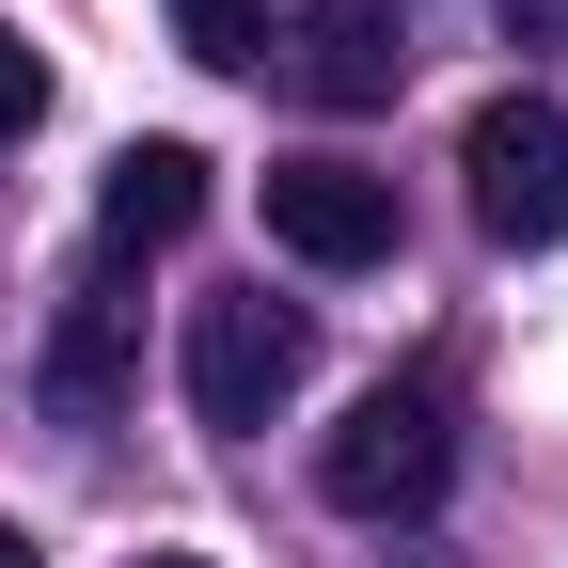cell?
<instances>
[{
    "label": "cell",
    "instance_id": "cell-1",
    "mask_svg": "<svg viewBox=\"0 0 568 568\" xmlns=\"http://www.w3.org/2000/svg\"><path fill=\"white\" fill-rule=\"evenodd\" d=\"M316 489L347 521H426L458 489V426H443V395L426 379H379V395H347V426L316 443Z\"/></svg>",
    "mask_w": 568,
    "mask_h": 568
},
{
    "label": "cell",
    "instance_id": "cell-2",
    "mask_svg": "<svg viewBox=\"0 0 568 568\" xmlns=\"http://www.w3.org/2000/svg\"><path fill=\"white\" fill-rule=\"evenodd\" d=\"M174 379H190V410L222 426V443H253V426L316 379V316L268 301V284H222V301H190V364Z\"/></svg>",
    "mask_w": 568,
    "mask_h": 568
},
{
    "label": "cell",
    "instance_id": "cell-3",
    "mask_svg": "<svg viewBox=\"0 0 568 568\" xmlns=\"http://www.w3.org/2000/svg\"><path fill=\"white\" fill-rule=\"evenodd\" d=\"M458 174H474L489 253H552V237H568V111H552V95H489V111L458 126Z\"/></svg>",
    "mask_w": 568,
    "mask_h": 568
},
{
    "label": "cell",
    "instance_id": "cell-4",
    "mask_svg": "<svg viewBox=\"0 0 568 568\" xmlns=\"http://www.w3.org/2000/svg\"><path fill=\"white\" fill-rule=\"evenodd\" d=\"M268 237L301 268H395V174H364V159H268Z\"/></svg>",
    "mask_w": 568,
    "mask_h": 568
},
{
    "label": "cell",
    "instance_id": "cell-5",
    "mask_svg": "<svg viewBox=\"0 0 568 568\" xmlns=\"http://www.w3.org/2000/svg\"><path fill=\"white\" fill-rule=\"evenodd\" d=\"M284 80H301L316 111H395V80H410V0H301Z\"/></svg>",
    "mask_w": 568,
    "mask_h": 568
},
{
    "label": "cell",
    "instance_id": "cell-6",
    "mask_svg": "<svg viewBox=\"0 0 568 568\" xmlns=\"http://www.w3.org/2000/svg\"><path fill=\"white\" fill-rule=\"evenodd\" d=\"M190 222H205V159L190 142H126L111 190H95V253H174Z\"/></svg>",
    "mask_w": 568,
    "mask_h": 568
},
{
    "label": "cell",
    "instance_id": "cell-7",
    "mask_svg": "<svg viewBox=\"0 0 568 568\" xmlns=\"http://www.w3.org/2000/svg\"><path fill=\"white\" fill-rule=\"evenodd\" d=\"M111 395H126V301H80V316L48 332V410H63V426H95Z\"/></svg>",
    "mask_w": 568,
    "mask_h": 568
},
{
    "label": "cell",
    "instance_id": "cell-8",
    "mask_svg": "<svg viewBox=\"0 0 568 568\" xmlns=\"http://www.w3.org/2000/svg\"><path fill=\"white\" fill-rule=\"evenodd\" d=\"M174 48L190 63H268V0H174Z\"/></svg>",
    "mask_w": 568,
    "mask_h": 568
},
{
    "label": "cell",
    "instance_id": "cell-9",
    "mask_svg": "<svg viewBox=\"0 0 568 568\" xmlns=\"http://www.w3.org/2000/svg\"><path fill=\"white\" fill-rule=\"evenodd\" d=\"M32 111H48V63H32V32H17V17H0V142H17Z\"/></svg>",
    "mask_w": 568,
    "mask_h": 568
},
{
    "label": "cell",
    "instance_id": "cell-10",
    "mask_svg": "<svg viewBox=\"0 0 568 568\" xmlns=\"http://www.w3.org/2000/svg\"><path fill=\"white\" fill-rule=\"evenodd\" d=\"M506 32H568V0H506Z\"/></svg>",
    "mask_w": 568,
    "mask_h": 568
},
{
    "label": "cell",
    "instance_id": "cell-11",
    "mask_svg": "<svg viewBox=\"0 0 568 568\" xmlns=\"http://www.w3.org/2000/svg\"><path fill=\"white\" fill-rule=\"evenodd\" d=\"M0 568H48V552H32V537H0Z\"/></svg>",
    "mask_w": 568,
    "mask_h": 568
},
{
    "label": "cell",
    "instance_id": "cell-12",
    "mask_svg": "<svg viewBox=\"0 0 568 568\" xmlns=\"http://www.w3.org/2000/svg\"><path fill=\"white\" fill-rule=\"evenodd\" d=\"M126 568H205V552H126Z\"/></svg>",
    "mask_w": 568,
    "mask_h": 568
}]
</instances>
